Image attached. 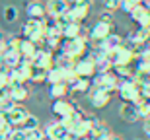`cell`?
Listing matches in <instances>:
<instances>
[{
  "instance_id": "cell-46",
  "label": "cell",
  "mask_w": 150,
  "mask_h": 140,
  "mask_svg": "<svg viewBox=\"0 0 150 140\" xmlns=\"http://www.w3.org/2000/svg\"><path fill=\"white\" fill-rule=\"evenodd\" d=\"M0 41H2V37H0Z\"/></svg>"
},
{
  "instance_id": "cell-17",
  "label": "cell",
  "mask_w": 150,
  "mask_h": 140,
  "mask_svg": "<svg viewBox=\"0 0 150 140\" xmlns=\"http://www.w3.org/2000/svg\"><path fill=\"white\" fill-rule=\"evenodd\" d=\"M119 117L125 121V123L129 125H133L139 121V113H137V107H134V103H129V101H123V105L121 109H119Z\"/></svg>"
},
{
  "instance_id": "cell-45",
  "label": "cell",
  "mask_w": 150,
  "mask_h": 140,
  "mask_svg": "<svg viewBox=\"0 0 150 140\" xmlns=\"http://www.w3.org/2000/svg\"><path fill=\"white\" fill-rule=\"evenodd\" d=\"M0 68H2V62H0Z\"/></svg>"
},
{
  "instance_id": "cell-16",
  "label": "cell",
  "mask_w": 150,
  "mask_h": 140,
  "mask_svg": "<svg viewBox=\"0 0 150 140\" xmlns=\"http://www.w3.org/2000/svg\"><path fill=\"white\" fill-rule=\"evenodd\" d=\"M51 109H53V115L62 119V117H67V115H70L76 107H74L70 101H67L64 97H61V99H53V107H51Z\"/></svg>"
},
{
  "instance_id": "cell-11",
  "label": "cell",
  "mask_w": 150,
  "mask_h": 140,
  "mask_svg": "<svg viewBox=\"0 0 150 140\" xmlns=\"http://www.w3.org/2000/svg\"><path fill=\"white\" fill-rule=\"evenodd\" d=\"M28 115H29V111L22 105V103H16V105L12 107L10 111H6V113H4L6 121H8L10 125H14V127H20V125H22V121L28 117Z\"/></svg>"
},
{
  "instance_id": "cell-39",
  "label": "cell",
  "mask_w": 150,
  "mask_h": 140,
  "mask_svg": "<svg viewBox=\"0 0 150 140\" xmlns=\"http://www.w3.org/2000/svg\"><path fill=\"white\" fill-rule=\"evenodd\" d=\"M10 82H8V70H4V68H0V88H4V86H8Z\"/></svg>"
},
{
  "instance_id": "cell-31",
  "label": "cell",
  "mask_w": 150,
  "mask_h": 140,
  "mask_svg": "<svg viewBox=\"0 0 150 140\" xmlns=\"http://www.w3.org/2000/svg\"><path fill=\"white\" fill-rule=\"evenodd\" d=\"M55 64H59V66L62 68H74V64H76V58H72L70 55H67V53H59V56L55 58Z\"/></svg>"
},
{
  "instance_id": "cell-18",
  "label": "cell",
  "mask_w": 150,
  "mask_h": 140,
  "mask_svg": "<svg viewBox=\"0 0 150 140\" xmlns=\"http://www.w3.org/2000/svg\"><path fill=\"white\" fill-rule=\"evenodd\" d=\"M45 8H47V16H61L68 10V2L67 0H47L45 2Z\"/></svg>"
},
{
  "instance_id": "cell-3",
  "label": "cell",
  "mask_w": 150,
  "mask_h": 140,
  "mask_svg": "<svg viewBox=\"0 0 150 140\" xmlns=\"http://www.w3.org/2000/svg\"><path fill=\"white\" fill-rule=\"evenodd\" d=\"M92 86H94V88H100V90H105V91H115L117 86H119V78L115 76L113 70L96 72L94 78H92Z\"/></svg>"
},
{
  "instance_id": "cell-26",
  "label": "cell",
  "mask_w": 150,
  "mask_h": 140,
  "mask_svg": "<svg viewBox=\"0 0 150 140\" xmlns=\"http://www.w3.org/2000/svg\"><path fill=\"white\" fill-rule=\"evenodd\" d=\"M8 82H10V86H22L28 82V76L20 70V68H10L8 70Z\"/></svg>"
},
{
  "instance_id": "cell-19",
  "label": "cell",
  "mask_w": 150,
  "mask_h": 140,
  "mask_svg": "<svg viewBox=\"0 0 150 140\" xmlns=\"http://www.w3.org/2000/svg\"><path fill=\"white\" fill-rule=\"evenodd\" d=\"M68 88H70V94L74 95L88 94L90 88H92V78H76L72 84H68Z\"/></svg>"
},
{
  "instance_id": "cell-15",
  "label": "cell",
  "mask_w": 150,
  "mask_h": 140,
  "mask_svg": "<svg viewBox=\"0 0 150 140\" xmlns=\"http://www.w3.org/2000/svg\"><path fill=\"white\" fill-rule=\"evenodd\" d=\"M22 61L20 56V51H10V49H4V53L0 55V62H2V68L4 70H10V68H16Z\"/></svg>"
},
{
  "instance_id": "cell-5",
  "label": "cell",
  "mask_w": 150,
  "mask_h": 140,
  "mask_svg": "<svg viewBox=\"0 0 150 140\" xmlns=\"http://www.w3.org/2000/svg\"><path fill=\"white\" fill-rule=\"evenodd\" d=\"M117 91H119V97H121L123 101H129V103H134V101L140 97L139 86H137L134 80H119Z\"/></svg>"
},
{
  "instance_id": "cell-43",
  "label": "cell",
  "mask_w": 150,
  "mask_h": 140,
  "mask_svg": "<svg viewBox=\"0 0 150 140\" xmlns=\"http://www.w3.org/2000/svg\"><path fill=\"white\" fill-rule=\"evenodd\" d=\"M80 140H96V138H92V136H86V138H80Z\"/></svg>"
},
{
  "instance_id": "cell-41",
  "label": "cell",
  "mask_w": 150,
  "mask_h": 140,
  "mask_svg": "<svg viewBox=\"0 0 150 140\" xmlns=\"http://www.w3.org/2000/svg\"><path fill=\"white\" fill-rule=\"evenodd\" d=\"M100 20H105V22H113V18H111V12H109V10H107V12H103ZM113 23H115V22H113Z\"/></svg>"
},
{
  "instance_id": "cell-7",
  "label": "cell",
  "mask_w": 150,
  "mask_h": 140,
  "mask_svg": "<svg viewBox=\"0 0 150 140\" xmlns=\"http://www.w3.org/2000/svg\"><path fill=\"white\" fill-rule=\"evenodd\" d=\"M113 31V22H105V20H98L96 25L90 29V39L96 41V43H100L107 37V35Z\"/></svg>"
},
{
  "instance_id": "cell-1",
  "label": "cell",
  "mask_w": 150,
  "mask_h": 140,
  "mask_svg": "<svg viewBox=\"0 0 150 140\" xmlns=\"http://www.w3.org/2000/svg\"><path fill=\"white\" fill-rule=\"evenodd\" d=\"M22 35H23V39H29L39 45L45 37L43 18H28L22 25Z\"/></svg>"
},
{
  "instance_id": "cell-38",
  "label": "cell",
  "mask_w": 150,
  "mask_h": 140,
  "mask_svg": "<svg viewBox=\"0 0 150 140\" xmlns=\"http://www.w3.org/2000/svg\"><path fill=\"white\" fill-rule=\"evenodd\" d=\"M103 6H105V10L113 12V10H117V8L121 6V0H103Z\"/></svg>"
},
{
  "instance_id": "cell-36",
  "label": "cell",
  "mask_w": 150,
  "mask_h": 140,
  "mask_svg": "<svg viewBox=\"0 0 150 140\" xmlns=\"http://www.w3.org/2000/svg\"><path fill=\"white\" fill-rule=\"evenodd\" d=\"M12 130H14V125H10V123L2 125V127H0V140H8L10 134H12Z\"/></svg>"
},
{
  "instance_id": "cell-8",
  "label": "cell",
  "mask_w": 150,
  "mask_h": 140,
  "mask_svg": "<svg viewBox=\"0 0 150 140\" xmlns=\"http://www.w3.org/2000/svg\"><path fill=\"white\" fill-rule=\"evenodd\" d=\"M90 94V103L94 109H105L109 103H111V91H105V90H100V88H94Z\"/></svg>"
},
{
  "instance_id": "cell-24",
  "label": "cell",
  "mask_w": 150,
  "mask_h": 140,
  "mask_svg": "<svg viewBox=\"0 0 150 140\" xmlns=\"http://www.w3.org/2000/svg\"><path fill=\"white\" fill-rule=\"evenodd\" d=\"M80 35H86V29L82 27L80 22H70L67 27L62 29V37L64 39H74V37H80Z\"/></svg>"
},
{
  "instance_id": "cell-23",
  "label": "cell",
  "mask_w": 150,
  "mask_h": 140,
  "mask_svg": "<svg viewBox=\"0 0 150 140\" xmlns=\"http://www.w3.org/2000/svg\"><path fill=\"white\" fill-rule=\"evenodd\" d=\"M67 94H70V88H68L67 82H55V84H49V97L51 99H61Z\"/></svg>"
},
{
  "instance_id": "cell-21",
  "label": "cell",
  "mask_w": 150,
  "mask_h": 140,
  "mask_svg": "<svg viewBox=\"0 0 150 140\" xmlns=\"http://www.w3.org/2000/svg\"><path fill=\"white\" fill-rule=\"evenodd\" d=\"M67 68L59 66V64H53V66L47 70V82L49 84H55V82H67Z\"/></svg>"
},
{
  "instance_id": "cell-44",
  "label": "cell",
  "mask_w": 150,
  "mask_h": 140,
  "mask_svg": "<svg viewBox=\"0 0 150 140\" xmlns=\"http://www.w3.org/2000/svg\"><path fill=\"white\" fill-rule=\"evenodd\" d=\"M111 140H119V138H117V136H111Z\"/></svg>"
},
{
  "instance_id": "cell-14",
  "label": "cell",
  "mask_w": 150,
  "mask_h": 140,
  "mask_svg": "<svg viewBox=\"0 0 150 140\" xmlns=\"http://www.w3.org/2000/svg\"><path fill=\"white\" fill-rule=\"evenodd\" d=\"M67 14L70 16L72 22H80L82 23L84 20L88 18V14H90V6L88 4H68Z\"/></svg>"
},
{
  "instance_id": "cell-37",
  "label": "cell",
  "mask_w": 150,
  "mask_h": 140,
  "mask_svg": "<svg viewBox=\"0 0 150 140\" xmlns=\"http://www.w3.org/2000/svg\"><path fill=\"white\" fill-rule=\"evenodd\" d=\"M25 138H28V132L22 130V129H18V127H14V130H12V134H10L8 140H25Z\"/></svg>"
},
{
  "instance_id": "cell-35",
  "label": "cell",
  "mask_w": 150,
  "mask_h": 140,
  "mask_svg": "<svg viewBox=\"0 0 150 140\" xmlns=\"http://www.w3.org/2000/svg\"><path fill=\"white\" fill-rule=\"evenodd\" d=\"M43 138H45V130L41 129V127H37V129L29 130V132H28V138H25V140H43Z\"/></svg>"
},
{
  "instance_id": "cell-47",
  "label": "cell",
  "mask_w": 150,
  "mask_h": 140,
  "mask_svg": "<svg viewBox=\"0 0 150 140\" xmlns=\"http://www.w3.org/2000/svg\"><path fill=\"white\" fill-rule=\"evenodd\" d=\"M148 12H150V10H148Z\"/></svg>"
},
{
  "instance_id": "cell-22",
  "label": "cell",
  "mask_w": 150,
  "mask_h": 140,
  "mask_svg": "<svg viewBox=\"0 0 150 140\" xmlns=\"http://www.w3.org/2000/svg\"><path fill=\"white\" fill-rule=\"evenodd\" d=\"M39 45L37 43H33V41H29V39H20V56L22 58H33V55L37 53Z\"/></svg>"
},
{
  "instance_id": "cell-13",
  "label": "cell",
  "mask_w": 150,
  "mask_h": 140,
  "mask_svg": "<svg viewBox=\"0 0 150 140\" xmlns=\"http://www.w3.org/2000/svg\"><path fill=\"white\" fill-rule=\"evenodd\" d=\"M129 14H131V20L137 22L139 25H150V12H148V8H146L142 2H140L139 6H134Z\"/></svg>"
},
{
  "instance_id": "cell-30",
  "label": "cell",
  "mask_w": 150,
  "mask_h": 140,
  "mask_svg": "<svg viewBox=\"0 0 150 140\" xmlns=\"http://www.w3.org/2000/svg\"><path fill=\"white\" fill-rule=\"evenodd\" d=\"M107 132H111V130L107 129V125H105V123L92 119V130H90V136H92V138H98V136L107 134Z\"/></svg>"
},
{
  "instance_id": "cell-25",
  "label": "cell",
  "mask_w": 150,
  "mask_h": 140,
  "mask_svg": "<svg viewBox=\"0 0 150 140\" xmlns=\"http://www.w3.org/2000/svg\"><path fill=\"white\" fill-rule=\"evenodd\" d=\"M47 70L49 68H43V66H35V64H31V68H29V82H33V84H43V82H47Z\"/></svg>"
},
{
  "instance_id": "cell-20",
  "label": "cell",
  "mask_w": 150,
  "mask_h": 140,
  "mask_svg": "<svg viewBox=\"0 0 150 140\" xmlns=\"http://www.w3.org/2000/svg\"><path fill=\"white\" fill-rule=\"evenodd\" d=\"M25 14H28L29 18H45L47 16V8H45L43 2L31 0V2H28V6H25Z\"/></svg>"
},
{
  "instance_id": "cell-4",
  "label": "cell",
  "mask_w": 150,
  "mask_h": 140,
  "mask_svg": "<svg viewBox=\"0 0 150 140\" xmlns=\"http://www.w3.org/2000/svg\"><path fill=\"white\" fill-rule=\"evenodd\" d=\"M109 58H111V64H113V66H125V64H131L137 56H134V53H133V49H131V47L123 43V45L115 47V49L111 51Z\"/></svg>"
},
{
  "instance_id": "cell-10",
  "label": "cell",
  "mask_w": 150,
  "mask_h": 140,
  "mask_svg": "<svg viewBox=\"0 0 150 140\" xmlns=\"http://www.w3.org/2000/svg\"><path fill=\"white\" fill-rule=\"evenodd\" d=\"M31 62H33L35 66H43V68H51L53 64H55V56H53V51L47 49V47H39L37 53L33 55V58H31Z\"/></svg>"
},
{
  "instance_id": "cell-40",
  "label": "cell",
  "mask_w": 150,
  "mask_h": 140,
  "mask_svg": "<svg viewBox=\"0 0 150 140\" xmlns=\"http://www.w3.org/2000/svg\"><path fill=\"white\" fill-rule=\"evenodd\" d=\"M142 121H144V125H142V130H144V132H146V136L150 138V115H148V117H144Z\"/></svg>"
},
{
  "instance_id": "cell-33",
  "label": "cell",
  "mask_w": 150,
  "mask_h": 140,
  "mask_svg": "<svg viewBox=\"0 0 150 140\" xmlns=\"http://www.w3.org/2000/svg\"><path fill=\"white\" fill-rule=\"evenodd\" d=\"M39 127V121H37V117H33V115H28V117L22 121V125L18 127V129H22V130H25V132H29V130H33V129H37Z\"/></svg>"
},
{
  "instance_id": "cell-34",
  "label": "cell",
  "mask_w": 150,
  "mask_h": 140,
  "mask_svg": "<svg viewBox=\"0 0 150 140\" xmlns=\"http://www.w3.org/2000/svg\"><path fill=\"white\" fill-rule=\"evenodd\" d=\"M140 2H142V0H121V6H119V8H121L125 14H129V12L133 10L134 6H139Z\"/></svg>"
},
{
  "instance_id": "cell-2",
  "label": "cell",
  "mask_w": 150,
  "mask_h": 140,
  "mask_svg": "<svg viewBox=\"0 0 150 140\" xmlns=\"http://www.w3.org/2000/svg\"><path fill=\"white\" fill-rule=\"evenodd\" d=\"M61 51L70 55L72 58H80L84 56V53L88 51V39L86 35H80V37H74V39H62V45H61Z\"/></svg>"
},
{
  "instance_id": "cell-9",
  "label": "cell",
  "mask_w": 150,
  "mask_h": 140,
  "mask_svg": "<svg viewBox=\"0 0 150 140\" xmlns=\"http://www.w3.org/2000/svg\"><path fill=\"white\" fill-rule=\"evenodd\" d=\"M90 130H92V117L84 115L76 125H72L68 129V134L72 136V138H86V136H90Z\"/></svg>"
},
{
  "instance_id": "cell-29",
  "label": "cell",
  "mask_w": 150,
  "mask_h": 140,
  "mask_svg": "<svg viewBox=\"0 0 150 140\" xmlns=\"http://www.w3.org/2000/svg\"><path fill=\"white\" fill-rule=\"evenodd\" d=\"M134 107H137V113H139L140 119H144L150 115V99L148 97H139L134 101Z\"/></svg>"
},
{
  "instance_id": "cell-42",
  "label": "cell",
  "mask_w": 150,
  "mask_h": 140,
  "mask_svg": "<svg viewBox=\"0 0 150 140\" xmlns=\"http://www.w3.org/2000/svg\"><path fill=\"white\" fill-rule=\"evenodd\" d=\"M70 4H88V6H92V0H70Z\"/></svg>"
},
{
  "instance_id": "cell-27",
  "label": "cell",
  "mask_w": 150,
  "mask_h": 140,
  "mask_svg": "<svg viewBox=\"0 0 150 140\" xmlns=\"http://www.w3.org/2000/svg\"><path fill=\"white\" fill-rule=\"evenodd\" d=\"M29 97V91L25 86H12V91H10V99L14 101V103H22V101H25Z\"/></svg>"
},
{
  "instance_id": "cell-6",
  "label": "cell",
  "mask_w": 150,
  "mask_h": 140,
  "mask_svg": "<svg viewBox=\"0 0 150 140\" xmlns=\"http://www.w3.org/2000/svg\"><path fill=\"white\" fill-rule=\"evenodd\" d=\"M74 72H76L78 78H94V74L98 72V66H96V61L92 56H80L74 64Z\"/></svg>"
},
{
  "instance_id": "cell-32",
  "label": "cell",
  "mask_w": 150,
  "mask_h": 140,
  "mask_svg": "<svg viewBox=\"0 0 150 140\" xmlns=\"http://www.w3.org/2000/svg\"><path fill=\"white\" fill-rule=\"evenodd\" d=\"M18 16H20V12H18V8H16V6H12V4L4 6L2 18H4V22H6V23H14V22L18 20Z\"/></svg>"
},
{
  "instance_id": "cell-28",
  "label": "cell",
  "mask_w": 150,
  "mask_h": 140,
  "mask_svg": "<svg viewBox=\"0 0 150 140\" xmlns=\"http://www.w3.org/2000/svg\"><path fill=\"white\" fill-rule=\"evenodd\" d=\"M100 43H101V45H103V47H105L107 51H113V49H115V47L123 45V37H121V35H119V33H115V31H111V33L107 35V37H105V39H103V41H100Z\"/></svg>"
},
{
  "instance_id": "cell-12",
  "label": "cell",
  "mask_w": 150,
  "mask_h": 140,
  "mask_svg": "<svg viewBox=\"0 0 150 140\" xmlns=\"http://www.w3.org/2000/svg\"><path fill=\"white\" fill-rule=\"evenodd\" d=\"M43 130H45V136L49 140H61V138H64V136H68V129L61 121H51Z\"/></svg>"
}]
</instances>
